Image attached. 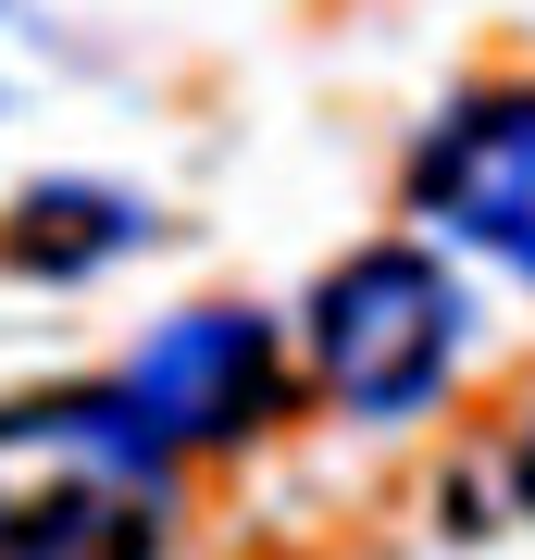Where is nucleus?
<instances>
[{"label": "nucleus", "instance_id": "1", "mask_svg": "<svg viewBox=\"0 0 535 560\" xmlns=\"http://www.w3.org/2000/svg\"><path fill=\"white\" fill-rule=\"evenodd\" d=\"M0 560H175V448L125 386L0 399Z\"/></svg>", "mask_w": 535, "mask_h": 560}, {"label": "nucleus", "instance_id": "2", "mask_svg": "<svg viewBox=\"0 0 535 560\" xmlns=\"http://www.w3.org/2000/svg\"><path fill=\"white\" fill-rule=\"evenodd\" d=\"M474 361V287L423 237H361L299 300V374L349 423H423Z\"/></svg>", "mask_w": 535, "mask_h": 560}, {"label": "nucleus", "instance_id": "3", "mask_svg": "<svg viewBox=\"0 0 535 560\" xmlns=\"http://www.w3.org/2000/svg\"><path fill=\"white\" fill-rule=\"evenodd\" d=\"M125 411L150 423L162 448H249L261 423L287 411V386H299V361L275 337V312H249V300H199L175 324H150L138 349H125Z\"/></svg>", "mask_w": 535, "mask_h": 560}, {"label": "nucleus", "instance_id": "4", "mask_svg": "<svg viewBox=\"0 0 535 560\" xmlns=\"http://www.w3.org/2000/svg\"><path fill=\"white\" fill-rule=\"evenodd\" d=\"M411 212L437 249L535 287V88H474L411 138Z\"/></svg>", "mask_w": 535, "mask_h": 560}, {"label": "nucleus", "instance_id": "5", "mask_svg": "<svg viewBox=\"0 0 535 560\" xmlns=\"http://www.w3.org/2000/svg\"><path fill=\"white\" fill-rule=\"evenodd\" d=\"M125 249H150V200H125V187L50 175V187H25V200L0 212V261H13V275H50V287L113 275Z\"/></svg>", "mask_w": 535, "mask_h": 560}, {"label": "nucleus", "instance_id": "6", "mask_svg": "<svg viewBox=\"0 0 535 560\" xmlns=\"http://www.w3.org/2000/svg\"><path fill=\"white\" fill-rule=\"evenodd\" d=\"M511 499L535 511V411H523V436H511Z\"/></svg>", "mask_w": 535, "mask_h": 560}]
</instances>
